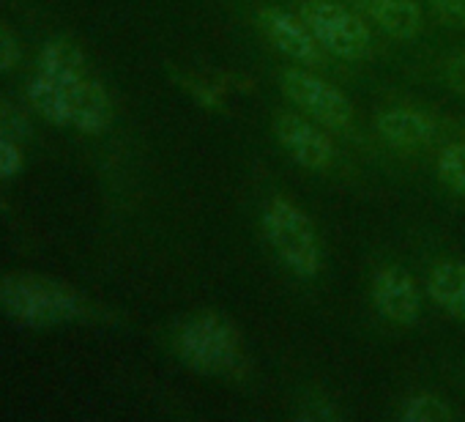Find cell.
<instances>
[{
  "label": "cell",
  "mask_w": 465,
  "mask_h": 422,
  "mask_svg": "<svg viewBox=\"0 0 465 422\" xmlns=\"http://www.w3.org/2000/svg\"><path fill=\"white\" fill-rule=\"evenodd\" d=\"M0 307L28 327H58L83 316V296L45 275L0 277Z\"/></svg>",
  "instance_id": "obj_1"
},
{
  "label": "cell",
  "mask_w": 465,
  "mask_h": 422,
  "mask_svg": "<svg viewBox=\"0 0 465 422\" xmlns=\"http://www.w3.org/2000/svg\"><path fill=\"white\" fill-rule=\"evenodd\" d=\"M178 359L203 376H239L244 367V351L239 332L219 313L192 316L175 335Z\"/></svg>",
  "instance_id": "obj_2"
},
{
  "label": "cell",
  "mask_w": 465,
  "mask_h": 422,
  "mask_svg": "<svg viewBox=\"0 0 465 422\" xmlns=\"http://www.w3.org/2000/svg\"><path fill=\"white\" fill-rule=\"evenodd\" d=\"M263 236L277 258L302 280H312L321 272V242L312 220L288 197H272L261 215Z\"/></svg>",
  "instance_id": "obj_3"
},
{
  "label": "cell",
  "mask_w": 465,
  "mask_h": 422,
  "mask_svg": "<svg viewBox=\"0 0 465 422\" xmlns=\"http://www.w3.org/2000/svg\"><path fill=\"white\" fill-rule=\"evenodd\" d=\"M302 20L318 39V45L342 61H364L372 53L370 28L337 0H307L302 6Z\"/></svg>",
  "instance_id": "obj_4"
},
{
  "label": "cell",
  "mask_w": 465,
  "mask_h": 422,
  "mask_svg": "<svg viewBox=\"0 0 465 422\" xmlns=\"http://www.w3.org/2000/svg\"><path fill=\"white\" fill-rule=\"evenodd\" d=\"M280 88L304 116L326 129L342 132L353 121V107L348 96L310 69H282Z\"/></svg>",
  "instance_id": "obj_5"
},
{
  "label": "cell",
  "mask_w": 465,
  "mask_h": 422,
  "mask_svg": "<svg viewBox=\"0 0 465 422\" xmlns=\"http://www.w3.org/2000/svg\"><path fill=\"white\" fill-rule=\"evenodd\" d=\"M274 137L280 148L307 170H326L334 162V143L318 126V121L296 113H277L274 118Z\"/></svg>",
  "instance_id": "obj_6"
},
{
  "label": "cell",
  "mask_w": 465,
  "mask_h": 422,
  "mask_svg": "<svg viewBox=\"0 0 465 422\" xmlns=\"http://www.w3.org/2000/svg\"><path fill=\"white\" fill-rule=\"evenodd\" d=\"M258 25L263 31V36L269 39V45L274 50H280L285 58H291L307 69L323 64L326 50L318 45V39L312 36V31L307 28V23L302 17H293L277 6H266L258 12Z\"/></svg>",
  "instance_id": "obj_7"
},
{
  "label": "cell",
  "mask_w": 465,
  "mask_h": 422,
  "mask_svg": "<svg viewBox=\"0 0 465 422\" xmlns=\"http://www.w3.org/2000/svg\"><path fill=\"white\" fill-rule=\"evenodd\" d=\"M372 305L391 324L400 327L416 324L421 313L416 280L402 266H381L372 275Z\"/></svg>",
  "instance_id": "obj_8"
},
{
  "label": "cell",
  "mask_w": 465,
  "mask_h": 422,
  "mask_svg": "<svg viewBox=\"0 0 465 422\" xmlns=\"http://www.w3.org/2000/svg\"><path fill=\"white\" fill-rule=\"evenodd\" d=\"M378 135L394 148H424L435 137V121L413 107H389L378 116Z\"/></svg>",
  "instance_id": "obj_9"
},
{
  "label": "cell",
  "mask_w": 465,
  "mask_h": 422,
  "mask_svg": "<svg viewBox=\"0 0 465 422\" xmlns=\"http://www.w3.org/2000/svg\"><path fill=\"white\" fill-rule=\"evenodd\" d=\"M427 294L451 318L465 321V264L462 261L435 264L427 277Z\"/></svg>",
  "instance_id": "obj_10"
},
{
  "label": "cell",
  "mask_w": 465,
  "mask_h": 422,
  "mask_svg": "<svg viewBox=\"0 0 465 422\" xmlns=\"http://www.w3.org/2000/svg\"><path fill=\"white\" fill-rule=\"evenodd\" d=\"M375 23L391 39L408 42L421 31V12L413 0H389V4L378 12Z\"/></svg>",
  "instance_id": "obj_11"
},
{
  "label": "cell",
  "mask_w": 465,
  "mask_h": 422,
  "mask_svg": "<svg viewBox=\"0 0 465 422\" xmlns=\"http://www.w3.org/2000/svg\"><path fill=\"white\" fill-rule=\"evenodd\" d=\"M28 94H31V102L34 107L50 121V124H58V126H72V113H69V102H66V94L50 83L47 77L36 75L28 85Z\"/></svg>",
  "instance_id": "obj_12"
},
{
  "label": "cell",
  "mask_w": 465,
  "mask_h": 422,
  "mask_svg": "<svg viewBox=\"0 0 465 422\" xmlns=\"http://www.w3.org/2000/svg\"><path fill=\"white\" fill-rule=\"evenodd\" d=\"M397 417L402 422H446L454 417V411L443 397H438L432 392H416L402 400Z\"/></svg>",
  "instance_id": "obj_13"
},
{
  "label": "cell",
  "mask_w": 465,
  "mask_h": 422,
  "mask_svg": "<svg viewBox=\"0 0 465 422\" xmlns=\"http://www.w3.org/2000/svg\"><path fill=\"white\" fill-rule=\"evenodd\" d=\"M435 173L449 192L465 195V143H446L438 151Z\"/></svg>",
  "instance_id": "obj_14"
},
{
  "label": "cell",
  "mask_w": 465,
  "mask_h": 422,
  "mask_svg": "<svg viewBox=\"0 0 465 422\" xmlns=\"http://www.w3.org/2000/svg\"><path fill=\"white\" fill-rule=\"evenodd\" d=\"M20 58H23V47H20L17 36L0 25V72L15 69L20 64Z\"/></svg>",
  "instance_id": "obj_15"
},
{
  "label": "cell",
  "mask_w": 465,
  "mask_h": 422,
  "mask_svg": "<svg viewBox=\"0 0 465 422\" xmlns=\"http://www.w3.org/2000/svg\"><path fill=\"white\" fill-rule=\"evenodd\" d=\"M23 167V154L20 148L15 146V140L0 135V178H9V176H17Z\"/></svg>",
  "instance_id": "obj_16"
},
{
  "label": "cell",
  "mask_w": 465,
  "mask_h": 422,
  "mask_svg": "<svg viewBox=\"0 0 465 422\" xmlns=\"http://www.w3.org/2000/svg\"><path fill=\"white\" fill-rule=\"evenodd\" d=\"M443 80L454 94H465V50L454 53L443 66Z\"/></svg>",
  "instance_id": "obj_17"
},
{
  "label": "cell",
  "mask_w": 465,
  "mask_h": 422,
  "mask_svg": "<svg viewBox=\"0 0 465 422\" xmlns=\"http://www.w3.org/2000/svg\"><path fill=\"white\" fill-rule=\"evenodd\" d=\"M430 6L443 23H451V25L465 23V0H430Z\"/></svg>",
  "instance_id": "obj_18"
},
{
  "label": "cell",
  "mask_w": 465,
  "mask_h": 422,
  "mask_svg": "<svg viewBox=\"0 0 465 422\" xmlns=\"http://www.w3.org/2000/svg\"><path fill=\"white\" fill-rule=\"evenodd\" d=\"M25 132H28V126H25L23 116L15 113L6 105H0V135H4V137H20Z\"/></svg>",
  "instance_id": "obj_19"
},
{
  "label": "cell",
  "mask_w": 465,
  "mask_h": 422,
  "mask_svg": "<svg viewBox=\"0 0 465 422\" xmlns=\"http://www.w3.org/2000/svg\"><path fill=\"white\" fill-rule=\"evenodd\" d=\"M302 419H331V417H337V411H334V406H329V403H323V406H307L302 414H299Z\"/></svg>",
  "instance_id": "obj_20"
},
{
  "label": "cell",
  "mask_w": 465,
  "mask_h": 422,
  "mask_svg": "<svg viewBox=\"0 0 465 422\" xmlns=\"http://www.w3.org/2000/svg\"><path fill=\"white\" fill-rule=\"evenodd\" d=\"M386 4H389V0H356V6H359L367 17H372V20L378 17V12H381Z\"/></svg>",
  "instance_id": "obj_21"
}]
</instances>
